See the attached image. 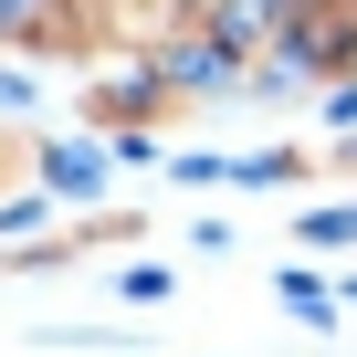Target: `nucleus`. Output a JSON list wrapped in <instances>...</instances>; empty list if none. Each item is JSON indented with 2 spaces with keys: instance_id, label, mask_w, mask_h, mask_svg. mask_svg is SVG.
Returning a JSON list of instances; mask_svg holds the SVG:
<instances>
[{
  "instance_id": "f257e3e1",
  "label": "nucleus",
  "mask_w": 357,
  "mask_h": 357,
  "mask_svg": "<svg viewBox=\"0 0 357 357\" xmlns=\"http://www.w3.org/2000/svg\"><path fill=\"white\" fill-rule=\"evenodd\" d=\"M284 305H294V315H305V326H326V315H336V294H326V284H315V273H284Z\"/></svg>"
},
{
  "instance_id": "f03ea898",
  "label": "nucleus",
  "mask_w": 357,
  "mask_h": 357,
  "mask_svg": "<svg viewBox=\"0 0 357 357\" xmlns=\"http://www.w3.org/2000/svg\"><path fill=\"white\" fill-rule=\"evenodd\" d=\"M305 242H315V252H326V242L347 252V242H357V200H336V211H315V221H305Z\"/></svg>"
}]
</instances>
